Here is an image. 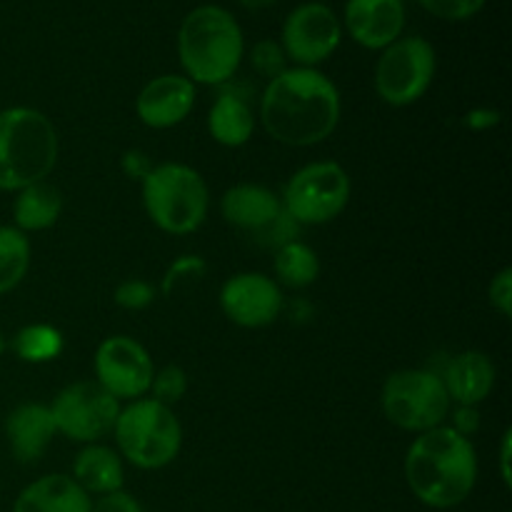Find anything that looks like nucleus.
<instances>
[{
  "label": "nucleus",
  "instance_id": "nucleus-38",
  "mask_svg": "<svg viewBox=\"0 0 512 512\" xmlns=\"http://www.w3.org/2000/svg\"><path fill=\"white\" fill-rule=\"evenodd\" d=\"M5 348H8V343H5V338H3V335H0V355L5 353Z\"/></svg>",
  "mask_w": 512,
  "mask_h": 512
},
{
  "label": "nucleus",
  "instance_id": "nucleus-36",
  "mask_svg": "<svg viewBox=\"0 0 512 512\" xmlns=\"http://www.w3.org/2000/svg\"><path fill=\"white\" fill-rule=\"evenodd\" d=\"M510 450H512V430H505L503 445H500V478H503L505 488L512 485V473H510Z\"/></svg>",
  "mask_w": 512,
  "mask_h": 512
},
{
  "label": "nucleus",
  "instance_id": "nucleus-1",
  "mask_svg": "<svg viewBox=\"0 0 512 512\" xmlns=\"http://www.w3.org/2000/svg\"><path fill=\"white\" fill-rule=\"evenodd\" d=\"M343 113L333 80L318 68H288L268 80L260 100V120L273 140L308 148L335 133Z\"/></svg>",
  "mask_w": 512,
  "mask_h": 512
},
{
  "label": "nucleus",
  "instance_id": "nucleus-17",
  "mask_svg": "<svg viewBox=\"0 0 512 512\" xmlns=\"http://www.w3.org/2000/svg\"><path fill=\"white\" fill-rule=\"evenodd\" d=\"M5 435L10 450L20 463H38L55 435L53 415L48 405L23 403L5 418Z\"/></svg>",
  "mask_w": 512,
  "mask_h": 512
},
{
  "label": "nucleus",
  "instance_id": "nucleus-25",
  "mask_svg": "<svg viewBox=\"0 0 512 512\" xmlns=\"http://www.w3.org/2000/svg\"><path fill=\"white\" fill-rule=\"evenodd\" d=\"M63 333L53 325L33 323L18 330L13 338V350L23 363H50L63 353Z\"/></svg>",
  "mask_w": 512,
  "mask_h": 512
},
{
  "label": "nucleus",
  "instance_id": "nucleus-23",
  "mask_svg": "<svg viewBox=\"0 0 512 512\" xmlns=\"http://www.w3.org/2000/svg\"><path fill=\"white\" fill-rule=\"evenodd\" d=\"M273 268L280 283L288 285V288H308L318 280L320 260L308 243L290 240L275 250Z\"/></svg>",
  "mask_w": 512,
  "mask_h": 512
},
{
  "label": "nucleus",
  "instance_id": "nucleus-5",
  "mask_svg": "<svg viewBox=\"0 0 512 512\" xmlns=\"http://www.w3.org/2000/svg\"><path fill=\"white\" fill-rule=\"evenodd\" d=\"M143 205L163 233L190 235L205 223L210 190L203 175L185 163H163L143 180Z\"/></svg>",
  "mask_w": 512,
  "mask_h": 512
},
{
  "label": "nucleus",
  "instance_id": "nucleus-7",
  "mask_svg": "<svg viewBox=\"0 0 512 512\" xmlns=\"http://www.w3.org/2000/svg\"><path fill=\"white\" fill-rule=\"evenodd\" d=\"M380 405L390 423L410 433H428L440 428L450 415V398L443 378L418 368H405L388 375L380 393Z\"/></svg>",
  "mask_w": 512,
  "mask_h": 512
},
{
  "label": "nucleus",
  "instance_id": "nucleus-26",
  "mask_svg": "<svg viewBox=\"0 0 512 512\" xmlns=\"http://www.w3.org/2000/svg\"><path fill=\"white\" fill-rule=\"evenodd\" d=\"M150 390H153V400L170 408V405L180 403L185 393H188V373L178 368V365H165L163 370L153 375Z\"/></svg>",
  "mask_w": 512,
  "mask_h": 512
},
{
  "label": "nucleus",
  "instance_id": "nucleus-27",
  "mask_svg": "<svg viewBox=\"0 0 512 512\" xmlns=\"http://www.w3.org/2000/svg\"><path fill=\"white\" fill-rule=\"evenodd\" d=\"M250 63H253L255 73L263 75V78L273 80L280 73L288 70V55H285L283 45L275 43V40H260L253 45V53H250Z\"/></svg>",
  "mask_w": 512,
  "mask_h": 512
},
{
  "label": "nucleus",
  "instance_id": "nucleus-16",
  "mask_svg": "<svg viewBox=\"0 0 512 512\" xmlns=\"http://www.w3.org/2000/svg\"><path fill=\"white\" fill-rule=\"evenodd\" d=\"M220 213L233 228L255 233L258 240L283 218V200L265 185L240 183L225 190L220 200Z\"/></svg>",
  "mask_w": 512,
  "mask_h": 512
},
{
  "label": "nucleus",
  "instance_id": "nucleus-29",
  "mask_svg": "<svg viewBox=\"0 0 512 512\" xmlns=\"http://www.w3.org/2000/svg\"><path fill=\"white\" fill-rule=\"evenodd\" d=\"M418 3L440 20H468L478 15L488 0H418Z\"/></svg>",
  "mask_w": 512,
  "mask_h": 512
},
{
  "label": "nucleus",
  "instance_id": "nucleus-32",
  "mask_svg": "<svg viewBox=\"0 0 512 512\" xmlns=\"http://www.w3.org/2000/svg\"><path fill=\"white\" fill-rule=\"evenodd\" d=\"M90 512H145V510L133 495L125 493V490H118V493L100 495V498L90 505Z\"/></svg>",
  "mask_w": 512,
  "mask_h": 512
},
{
  "label": "nucleus",
  "instance_id": "nucleus-24",
  "mask_svg": "<svg viewBox=\"0 0 512 512\" xmlns=\"http://www.w3.org/2000/svg\"><path fill=\"white\" fill-rule=\"evenodd\" d=\"M30 268V240L15 225H0V295L23 283Z\"/></svg>",
  "mask_w": 512,
  "mask_h": 512
},
{
  "label": "nucleus",
  "instance_id": "nucleus-22",
  "mask_svg": "<svg viewBox=\"0 0 512 512\" xmlns=\"http://www.w3.org/2000/svg\"><path fill=\"white\" fill-rule=\"evenodd\" d=\"M208 130L215 143L240 148L253 138L255 118L248 100L235 93H220L208 113Z\"/></svg>",
  "mask_w": 512,
  "mask_h": 512
},
{
  "label": "nucleus",
  "instance_id": "nucleus-14",
  "mask_svg": "<svg viewBox=\"0 0 512 512\" xmlns=\"http://www.w3.org/2000/svg\"><path fill=\"white\" fill-rule=\"evenodd\" d=\"M195 105V83L185 75L165 73L145 83L135 100V113L148 128L168 130L183 123Z\"/></svg>",
  "mask_w": 512,
  "mask_h": 512
},
{
  "label": "nucleus",
  "instance_id": "nucleus-33",
  "mask_svg": "<svg viewBox=\"0 0 512 512\" xmlns=\"http://www.w3.org/2000/svg\"><path fill=\"white\" fill-rule=\"evenodd\" d=\"M120 168H123V173L128 175L130 180H140V183H143L155 165H153V158H150L145 150L133 148L123 153V158H120Z\"/></svg>",
  "mask_w": 512,
  "mask_h": 512
},
{
  "label": "nucleus",
  "instance_id": "nucleus-4",
  "mask_svg": "<svg viewBox=\"0 0 512 512\" xmlns=\"http://www.w3.org/2000/svg\"><path fill=\"white\" fill-rule=\"evenodd\" d=\"M58 163V130L35 108L0 110V190L40 183Z\"/></svg>",
  "mask_w": 512,
  "mask_h": 512
},
{
  "label": "nucleus",
  "instance_id": "nucleus-37",
  "mask_svg": "<svg viewBox=\"0 0 512 512\" xmlns=\"http://www.w3.org/2000/svg\"><path fill=\"white\" fill-rule=\"evenodd\" d=\"M238 3L248 10H265V8H270L275 0H238Z\"/></svg>",
  "mask_w": 512,
  "mask_h": 512
},
{
  "label": "nucleus",
  "instance_id": "nucleus-9",
  "mask_svg": "<svg viewBox=\"0 0 512 512\" xmlns=\"http://www.w3.org/2000/svg\"><path fill=\"white\" fill-rule=\"evenodd\" d=\"M283 208L298 225H325L338 218L350 200V175L333 160L310 163L288 180Z\"/></svg>",
  "mask_w": 512,
  "mask_h": 512
},
{
  "label": "nucleus",
  "instance_id": "nucleus-2",
  "mask_svg": "<svg viewBox=\"0 0 512 512\" xmlns=\"http://www.w3.org/2000/svg\"><path fill=\"white\" fill-rule=\"evenodd\" d=\"M405 483L433 510L463 505L478 483V455L470 438L458 435L450 425L420 433L405 455Z\"/></svg>",
  "mask_w": 512,
  "mask_h": 512
},
{
  "label": "nucleus",
  "instance_id": "nucleus-35",
  "mask_svg": "<svg viewBox=\"0 0 512 512\" xmlns=\"http://www.w3.org/2000/svg\"><path fill=\"white\" fill-rule=\"evenodd\" d=\"M500 120H503V115H500V110L495 108H475L470 110V113H465L463 123L465 128L470 130H490L495 128V125H500Z\"/></svg>",
  "mask_w": 512,
  "mask_h": 512
},
{
  "label": "nucleus",
  "instance_id": "nucleus-19",
  "mask_svg": "<svg viewBox=\"0 0 512 512\" xmlns=\"http://www.w3.org/2000/svg\"><path fill=\"white\" fill-rule=\"evenodd\" d=\"M450 403L478 408L495 385V365L480 350H465L448 363L443 375Z\"/></svg>",
  "mask_w": 512,
  "mask_h": 512
},
{
  "label": "nucleus",
  "instance_id": "nucleus-6",
  "mask_svg": "<svg viewBox=\"0 0 512 512\" xmlns=\"http://www.w3.org/2000/svg\"><path fill=\"white\" fill-rule=\"evenodd\" d=\"M113 435L118 455L140 470L165 468L183 448V428L173 408L153 398H138L120 408Z\"/></svg>",
  "mask_w": 512,
  "mask_h": 512
},
{
  "label": "nucleus",
  "instance_id": "nucleus-11",
  "mask_svg": "<svg viewBox=\"0 0 512 512\" xmlns=\"http://www.w3.org/2000/svg\"><path fill=\"white\" fill-rule=\"evenodd\" d=\"M153 358L138 340L110 335L95 350V383L115 400H138L150 393Z\"/></svg>",
  "mask_w": 512,
  "mask_h": 512
},
{
  "label": "nucleus",
  "instance_id": "nucleus-28",
  "mask_svg": "<svg viewBox=\"0 0 512 512\" xmlns=\"http://www.w3.org/2000/svg\"><path fill=\"white\" fill-rule=\"evenodd\" d=\"M113 300L115 305H120L123 310H145L148 305H153L155 288L148 283V280L130 278V280H123V283L115 288Z\"/></svg>",
  "mask_w": 512,
  "mask_h": 512
},
{
  "label": "nucleus",
  "instance_id": "nucleus-30",
  "mask_svg": "<svg viewBox=\"0 0 512 512\" xmlns=\"http://www.w3.org/2000/svg\"><path fill=\"white\" fill-rule=\"evenodd\" d=\"M205 270H208V265H205V260L200 258V255H183V258H178L168 268V273H165L163 278V288L160 290H163L165 295H170L180 283H183V280L200 278Z\"/></svg>",
  "mask_w": 512,
  "mask_h": 512
},
{
  "label": "nucleus",
  "instance_id": "nucleus-31",
  "mask_svg": "<svg viewBox=\"0 0 512 512\" xmlns=\"http://www.w3.org/2000/svg\"><path fill=\"white\" fill-rule=\"evenodd\" d=\"M490 305L498 310L503 318H510L512 315V270L503 268L490 283Z\"/></svg>",
  "mask_w": 512,
  "mask_h": 512
},
{
  "label": "nucleus",
  "instance_id": "nucleus-15",
  "mask_svg": "<svg viewBox=\"0 0 512 512\" xmlns=\"http://www.w3.org/2000/svg\"><path fill=\"white\" fill-rule=\"evenodd\" d=\"M345 30L358 45L368 50H385L403 35V0H348L345 3Z\"/></svg>",
  "mask_w": 512,
  "mask_h": 512
},
{
  "label": "nucleus",
  "instance_id": "nucleus-10",
  "mask_svg": "<svg viewBox=\"0 0 512 512\" xmlns=\"http://www.w3.org/2000/svg\"><path fill=\"white\" fill-rule=\"evenodd\" d=\"M120 413V400L105 393L98 383H73L55 395L50 405L55 433L75 443H98L113 433Z\"/></svg>",
  "mask_w": 512,
  "mask_h": 512
},
{
  "label": "nucleus",
  "instance_id": "nucleus-3",
  "mask_svg": "<svg viewBox=\"0 0 512 512\" xmlns=\"http://www.w3.org/2000/svg\"><path fill=\"white\" fill-rule=\"evenodd\" d=\"M178 55L190 83L223 85L243 63V30L230 10L200 5L180 23Z\"/></svg>",
  "mask_w": 512,
  "mask_h": 512
},
{
  "label": "nucleus",
  "instance_id": "nucleus-21",
  "mask_svg": "<svg viewBox=\"0 0 512 512\" xmlns=\"http://www.w3.org/2000/svg\"><path fill=\"white\" fill-rule=\"evenodd\" d=\"M60 213H63V195L45 180L18 190L13 203V220L20 233H40L53 228Z\"/></svg>",
  "mask_w": 512,
  "mask_h": 512
},
{
  "label": "nucleus",
  "instance_id": "nucleus-20",
  "mask_svg": "<svg viewBox=\"0 0 512 512\" xmlns=\"http://www.w3.org/2000/svg\"><path fill=\"white\" fill-rule=\"evenodd\" d=\"M70 478L88 495H98L100 498V495L118 493V490H123L125 483L123 460L113 448L93 443L78 453Z\"/></svg>",
  "mask_w": 512,
  "mask_h": 512
},
{
  "label": "nucleus",
  "instance_id": "nucleus-34",
  "mask_svg": "<svg viewBox=\"0 0 512 512\" xmlns=\"http://www.w3.org/2000/svg\"><path fill=\"white\" fill-rule=\"evenodd\" d=\"M450 428H453L458 435H463V438H470V435L480 428L478 408H470V405H458V410H455V415H453V425H450Z\"/></svg>",
  "mask_w": 512,
  "mask_h": 512
},
{
  "label": "nucleus",
  "instance_id": "nucleus-8",
  "mask_svg": "<svg viewBox=\"0 0 512 512\" xmlns=\"http://www.w3.org/2000/svg\"><path fill=\"white\" fill-rule=\"evenodd\" d=\"M435 68V48L420 35L398 38L393 45L380 53L375 65V90L380 100L393 108L413 105L428 93L433 85Z\"/></svg>",
  "mask_w": 512,
  "mask_h": 512
},
{
  "label": "nucleus",
  "instance_id": "nucleus-13",
  "mask_svg": "<svg viewBox=\"0 0 512 512\" xmlns=\"http://www.w3.org/2000/svg\"><path fill=\"white\" fill-rule=\"evenodd\" d=\"M220 308L240 328H265L283 310V290L263 273H238L220 288Z\"/></svg>",
  "mask_w": 512,
  "mask_h": 512
},
{
  "label": "nucleus",
  "instance_id": "nucleus-12",
  "mask_svg": "<svg viewBox=\"0 0 512 512\" xmlns=\"http://www.w3.org/2000/svg\"><path fill=\"white\" fill-rule=\"evenodd\" d=\"M340 40H343V25L333 8L325 3H303L290 10L280 35L285 55L298 63V68H315L325 63L338 50Z\"/></svg>",
  "mask_w": 512,
  "mask_h": 512
},
{
  "label": "nucleus",
  "instance_id": "nucleus-18",
  "mask_svg": "<svg viewBox=\"0 0 512 512\" xmlns=\"http://www.w3.org/2000/svg\"><path fill=\"white\" fill-rule=\"evenodd\" d=\"M93 498L70 475L55 473L33 480L18 493L13 512H90Z\"/></svg>",
  "mask_w": 512,
  "mask_h": 512
}]
</instances>
